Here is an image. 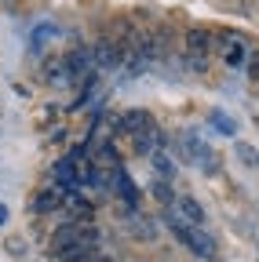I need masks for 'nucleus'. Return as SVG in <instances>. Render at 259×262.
<instances>
[{"label": "nucleus", "mask_w": 259, "mask_h": 262, "mask_svg": "<svg viewBox=\"0 0 259 262\" xmlns=\"http://www.w3.org/2000/svg\"><path fill=\"white\" fill-rule=\"evenodd\" d=\"M168 226H172V233L193 251V255H201V258H212L215 255V241L205 233L201 226H190V222H183L179 215H175V208H168Z\"/></svg>", "instance_id": "1"}, {"label": "nucleus", "mask_w": 259, "mask_h": 262, "mask_svg": "<svg viewBox=\"0 0 259 262\" xmlns=\"http://www.w3.org/2000/svg\"><path fill=\"white\" fill-rule=\"evenodd\" d=\"M81 244H99V229L91 222H66L51 233V255H62V251L81 248Z\"/></svg>", "instance_id": "2"}, {"label": "nucleus", "mask_w": 259, "mask_h": 262, "mask_svg": "<svg viewBox=\"0 0 259 262\" xmlns=\"http://www.w3.org/2000/svg\"><path fill=\"white\" fill-rule=\"evenodd\" d=\"M186 48H190V66H197V70H205V55L212 48V33L208 29H193L186 37Z\"/></svg>", "instance_id": "3"}, {"label": "nucleus", "mask_w": 259, "mask_h": 262, "mask_svg": "<svg viewBox=\"0 0 259 262\" xmlns=\"http://www.w3.org/2000/svg\"><path fill=\"white\" fill-rule=\"evenodd\" d=\"M183 146H186V153L193 157V164H201L205 171H215V153H212L197 135H183Z\"/></svg>", "instance_id": "4"}, {"label": "nucleus", "mask_w": 259, "mask_h": 262, "mask_svg": "<svg viewBox=\"0 0 259 262\" xmlns=\"http://www.w3.org/2000/svg\"><path fill=\"white\" fill-rule=\"evenodd\" d=\"M223 58H226V66H245V44H241L237 33L223 37Z\"/></svg>", "instance_id": "5"}, {"label": "nucleus", "mask_w": 259, "mask_h": 262, "mask_svg": "<svg viewBox=\"0 0 259 262\" xmlns=\"http://www.w3.org/2000/svg\"><path fill=\"white\" fill-rule=\"evenodd\" d=\"M110 179L117 182V189H121V196H124V201H128V204L135 208V204H139V193H135L132 179H128V171H124V168H113V175H110Z\"/></svg>", "instance_id": "6"}, {"label": "nucleus", "mask_w": 259, "mask_h": 262, "mask_svg": "<svg viewBox=\"0 0 259 262\" xmlns=\"http://www.w3.org/2000/svg\"><path fill=\"white\" fill-rule=\"evenodd\" d=\"M128 229H132L135 237H143V241H153V237H157V226H153L146 215H139V211H135L132 219H128Z\"/></svg>", "instance_id": "7"}, {"label": "nucleus", "mask_w": 259, "mask_h": 262, "mask_svg": "<svg viewBox=\"0 0 259 262\" xmlns=\"http://www.w3.org/2000/svg\"><path fill=\"white\" fill-rule=\"evenodd\" d=\"M208 124L219 127V135H234V131H237V120H234V117H226V113H219V110L208 113Z\"/></svg>", "instance_id": "8"}, {"label": "nucleus", "mask_w": 259, "mask_h": 262, "mask_svg": "<svg viewBox=\"0 0 259 262\" xmlns=\"http://www.w3.org/2000/svg\"><path fill=\"white\" fill-rule=\"evenodd\" d=\"M58 201H62V189H48V193L37 196V211H55Z\"/></svg>", "instance_id": "9"}, {"label": "nucleus", "mask_w": 259, "mask_h": 262, "mask_svg": "<svg viewBox=\"0 0 259 262\" xmlns=\"http://www.w3.org/2000/svg\"><path fill=\"white\" fill-rule=\"evenodd\" d=\"M153 168H157L161 175H168V179H172V171H175V168H172V157H168L165 149H153Z\"/></svg>", "instance_id": "10"}, {"label": "nucleus", "mask_w": 259, "mask_h": 262, "mask_svg": "<svg viewBox=\"0 0 259 262\" xmlns=\"http://www.w3.org/2000/svg\"><path fill=\"white\" fill-rule=\"evenodd\" d=\"M153 193H157V196H161V201H165V204H168V208H172V204H175V201H179V196H175V193H172V186H168V182H165V179H157V182H153Z\"/></svg>", "instance_id": "11"}, {"label": "nucleus", "mask_w": 259, "mask_h": 262, "mask_svg": "<svg viewBox=\"0 0 259 262\" xmlns=\"http://www.w3.org/2000/svg\"><path fill=\"white\" fill-rule=\"evenodd\" d=\"M237 157L248 164V168H259V149H252V146H245V142H237Z\"/></svg>", "instance_id": "12"}, {"label": "nucleus", "mask_w": 259, "mask_h": 262, "mask_svg": "<svg viewBox=\"0 0 259 262\" xmlns=\"http://www.w3.org/2000/svg\"><path fill=\"white\" fill-rule=\"evenodd\" d=\"M245 70H248V77H252V80H259V55H255V58H248Z\"/></svg>", "instance_id": "13"}, {"label": "nucleus", "mask_w": 259, "mask_h": 262, "mask_svg": "<svg viewBox=\"0 0 259 262\" xmlns=\"http://www.w3.org/2000/svg\"><path fill=\"white\" fill-rule=\"evenodd\" d=\"M4 222H8V208H4V204H0V226H4Z\"/></svg>", "instance_id": "14"}, {"label": "nucleus", "mask_w": 259, "mask_h": 262, "mask_svg": "<svg viewBox=\"0 0 259 262\" xmlns=\"http://www.w3.org/2000/svg\"><path fill=\"white\" fill-rule=\"evenodd\" d=\"M95 262H106V258H95Z\"/></svg>", "instance_id": "15"}]
</instances>
